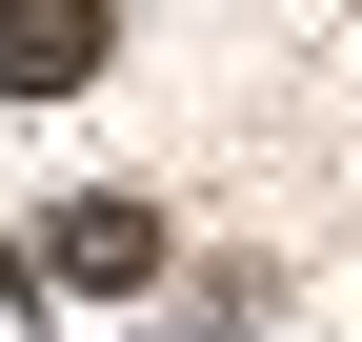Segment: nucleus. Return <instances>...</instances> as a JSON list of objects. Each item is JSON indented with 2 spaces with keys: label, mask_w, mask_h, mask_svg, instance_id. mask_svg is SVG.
<instances>
[{
  "label": "nucleus",
  "mask_w": 362,
  "mask_h": 342,
  "mask_svg": "<svg viewBox=\"0 0 362 342\" xmlns=\"http://www.w3.org/2000/svg\"><path fill=\"white\" fill-rule=\"evenodd\" d=\"M101 0H0V81H21V101H61V81H101Z\"/></svg>",
  "instance_id": "2"
},
{
  "label": "nucleus",
  "mask_w": 362,
  "mask_h": 342,
  "mask_svg": "<svg viewBox=\"0 0 362 342\" xmlns=\"http://www.w3.org/2000/svg\"><path fill=\"white\" fill-rule=\"evenodd\" d=\"M40 282H101V302H121V282H161V201H40Z\"/></svg>",
  "instance_id": "1"
}]
</instances>
